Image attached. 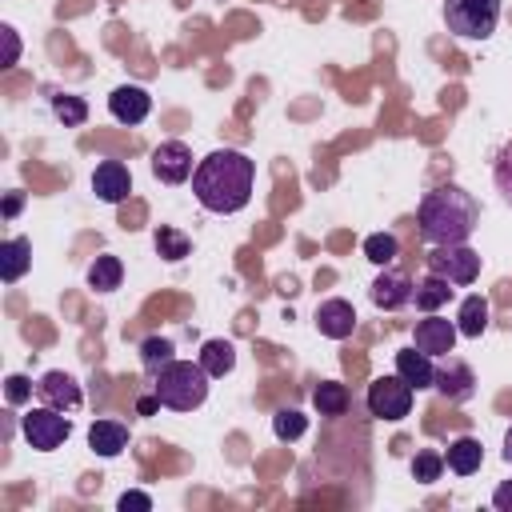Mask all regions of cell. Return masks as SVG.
Returning a JSON list of instances; mask_svg holds the SVG:
<instances>
[{"instance_id": "cell-1", "label": "cell", "mask_w": 512, "mask_h": 512, "mask_svg": "<svg viewBox=\"0 0 512 512\" xmlns=\"http://www.w3.org/2000/svg\"><path fill=\"white\" fill-rule=\"evenodd\" d=\"M252 184H256V160L244 156L240 148H216L204 160H196V172H192V192L200 208L216 216L240 212L252 200Z\"/></svg>"}, {"instance_id": "cell-2", "label": "cell", "mask_w": 512, "mask_h": 512, "mask_svg": "<svg viewBox=\"0 0 512 512\" xmlns=\"http://www.w3.org/2000/svg\"><path fill=\"white\" fill-rule=\"evenodd\" d=\"M416 224H420L424 244H432V248H440V244H468V236L480 224V204L460 184H436L432 192L420 196Z\"/></svg>"}, {"instance_id": "cell-3", "label": "cell", "mask_w": 512, "mask_h": 512, "mask_svg": "<svg viewBox=\"0 0 512 512\" xmlns=\"http://www.w3.org/2000/svg\"><path fill=\"white\" fill-rule=\"evenodd\" d=\"M208 372H204V364L196 360H172V364H164L160 372H156V384H152V392H156V400L164 404V408H172V412H192V408H200L204 400H208Z\"/></svg>"}, {"instance_id": "cell-4", "label": "cell", "mask_w": 512, "mask_h": 512, "mask_svg": "<svg viewBox=\"0 0 512 512\" xmlns=\"http://www.w3.org/2000/svg\"><path fill=\"white\" fill-rule=\"evenodd\" d=\"M444 24L460 40H488L500 24V0H444Z\"/></svg>"}, {"instance_id": "cell-5", "label": "cell", "mask_w": 512, "mask_h": 512, "mask_svg": "<svg viewBox=\"0 0 512 512\" xmlns=\"http://www.w3.org/2000/svg\"><path fill=\"white\" fill-rule=\"evenodd\" d=\"M412 396H416V388H412L400 372L376 376V380L368 384V396H364V400H368V416L396 424V420H404V416L412 412Z\"/></svg>"}, {"instance_id": "cell-6", "label": "cell", "mask_w": 512, "mask_h": 512, "mask_svg": "<svg viewBox=\"0 0 512 512\" xmlns=\"http://www.w3.org/2000/svg\"><path fill=\"white\" fill-rule=\"evenodd\" d=\"M20 432H24V440H28L36 452H56V448L72 436V420H68L60 408L40 404V408H28V412L20 416Z\"/></svg>"}, {"instance_id": "cell-7", "label": "cell", "mask_w": 512, "mask_h": 512, "mask_svg": "<svg viewBox=\"0 0 512 512\" xmlns=\"http://www.w3.org/2000/svg\"><path fill=\"white\" fill-rule=\"evenodd\" d=\"M428 272L452 280V284H476L480 276V252H472L468 244H440L428 252Z\"/></svg>"}, {"instance_id": "cell-8", "label": "cell", "mask_w": 512, "mask_h": 512, "mask_svg": "<svg viewBox=\"0 0 512 512\" xmlns=\"http://www.w3.org/2000/svg\"><path fill=\"white\" fill-rule=\"evenodd\" d=\"M196 164H192V148L184 140H160L152 148V176L160 184H184L192 180Z\"/></svg>"}, {"instance_id": "cell-9", "label": "cell", "mask_w": 512, "mask_h": 512, "mask_svg": "<svg viewBox=\"0 0 512 512\" xmlns=\"http://www.w3.org/2000/svg\"><path fill=\"white\" fill-rule=\"evenodd\" d=\"M456 340H460L456 320H444V316H436V312H424V320H416V328H412V344H416L420 352H428L432 360H436V356H452Z\"/></svg>"}, {"instance_id": "cell-10", "label": "cell", "mask_w": 512, "mask_h": 512, "mask_svg": "<svg viewBox=\"0 0 512 512\" xmlns=\"http://www.w3.org/2000/svg\"><path fill=\"white\" fill-rule=\"evenodd\" d=\"M92 192H96V200H104V204H124L128 192H132V172H128V164H120V160H100L96 172H92Z\"/></svg>"}, {"instance_id": "cell-11", "label": "cell", "mask_w": 512, "mask_h": 512, "mask_svg": "<svg viewBox=\"0 0 512 512\" xmlns=\"http://www.w3.org/2000/svg\"><path fill=\"white\" fill-rule=\"evenodd\" d=\"M412 292H416V284H412L404 272H396V268H384V272L372 280V288H368L372 304L384 308V312H396V308L412 304Z\"/></svg>"}, {"instance_id": "cell-12", "label": "cell", "mask_w": 512, "mask_h": 512, "mask_svg": "<svg viewBox=\"0 0 512 512\" xmlns=\"http://www.w3.org/2000/svg\"><path fill=\"white\" fill-rule=\"evenodd\" d=\"M312 320H316L320 336H328V340H348V336L356 332V308H352L348 300H340V296L320 300Z\"/></svg>"}, {"instance_id": "cell-13", "label": "cell", "mask_w": 512, "mask_h": 512, "mask_svg": "<svg viewBox=\"0 0 512 512\" xmlns=\"http://www.w3.org/2000/svg\"><path fill=\"white\" fill-rule=\"evenodd\" d=\"M108 112L120 120V124H144L148 120V112H152V96L140 88V84H120V88H112V96H108Z\"/></svg>"}, {"instance_id": "cell-14", "label": "cell", "mask_w": 512, "mask_h": 512, "mask_svg": "<svg viewBox=\"0 0 512 512\" xmlns=\"http://www.w3.org/2000/svg\"><path fill=\"white\" fill-rule=\"evenodd\" d=\"M36 396L44 400V404H52V408H60V412H76L80 408V384L68 376V372H60V368H52V372H44L40 376V384H36Z\"/></svg>"}, {"instance_id": "cell-15", "label": "cell", "mask_w": 512, "mask_h": 512, "mask_svg": "<svg viewBox=\"0 0 512 512\" xmlns=\"http://www.w3.org/2000/svg\"><path fill=\"white\" fill-rule=\"evenodd\" d=\"M436 392L440 396H448V400H472V392H476V376H472V368L464 364V360H456V356H444V364L436 368Z\"/></svg>"}, {"instance_id": "cell-16", "label": "cell", "mask_w": 512, "mask_h": 512, "mask_svg": "<svg viewBox=\"0 0 512 512\" xmlns=\"http://www.w3.org/2000/svg\"><path fill=\"white\" fill-rule=\"evenodd\" d=\"M396 372H400L416 392L436 388V364H432V356H428V352H420L416 344L396 352Z\"/></svg>"}, {"instance_id": "cell-17", "label": "cell", "mask_w": 512, "mask_h": 512, "mask_svg": "<svg viewBox=\"0 0 512 512\" xmlns=\"http://www.w3.org/2000/svg\"><path fill=\"white\" fill-rule=\"evenodd\" d=\"M88 448H92L96 456H104V460L120 456V452L128 448V424H120V420H92V428H88Z\"/></svg>"}, {"instance_id": "cell-18", "label": "cell", "mask_w": 512, "mask_h": 512, "mask_svg": "<svg viewBox=\"0 0 512 512\" xmlns=\"http://www.w3.org/2000/svg\"><path fill=\"white\" fill-rule=\"evenodd\" d=\"M28 268H32V244L24 236H8L0 244V280L4 284H16Z\"/></svg>"}, {"instance_id": "cell-19", "label": "cell", "mask_w": 512, "mask_h": 512, "mask_svg": "<svg viewBox=\"0 0 512 512\" xmlns=\"http://www.w3.org/2000/svg\"><path fill=\"white\" fill-rule=\"evenodd\" d=\"M480 464H484V448L476 436H456L444 452V468H452L456 476H472L480 472Z\"/></svg>"}, {"instance_id": "cell-20", "label": "cell", "mask_w": 512, "mask_h": 512, "mask_svg": "<svg viewBox=\"0 0 512 512\" xmlns=\"http://www.w3.org/2000/svg\"><path fill=\"white\" fill-rule=\"evenodd\" d=\"M196 360L204 364V372L212 380H220V376H228L236 368V348H232V340H204Z\"/></svg>"}, {"instance_id": "cell-21", "label": "cell", "mask_w": 512, "mask_h": 512, "mask_svg": "<svg viewBox=\"0 0 512 512\" xmlns=\"http://www.w3.org/2000/svg\"><path fill=\"white\" fill-rule=\"evenodd\" d=\"M456 328H460V336L480 340L484 328H488V300L484 296H464V304L456 312Z\"/></svg>"}, {"instance_id": "cell-22", "label": "cell", "mask_w": 512, "mask_h": 512, "mask_svg": "<svg viewBox=\"0 0 512 512\" xmlns=\"http://www.w3.org/2000/svg\"><path fill=\"white\" fill-rule=\"evenodd\" d=\"M120 280H124V264H120V256L104 252V256H96V260L88 264V288H96V292H112V288H120Z\"/></svg>"}, {"instance_id": "cell-23", "label": "cell", "mask_w": 512, "mask_h": 512, "mask_svg": "<svg viewBox=\"0 0 512 512\" xmlns=\"http://www.w3.org/2000/svg\"><path fill=\"white\" fill-rule=\"evenodd\" d=\"M448 296H452V280H444V276L428 272V276L416 284V292H412V304H416L420 312H436L440 304H448Z\"/></svg>"}, {"instance_id": "cell-24", "label": "cell", "mask_w": 512, "mask_h": 512, "mask_svg": "<svg viewBox=\"0 0 512 512\" xmlns=\"http://www.w3.org/2000/svg\"><path fill=\"white\" fill-rule=\"evenodd\" d=\"M312 404L320 416H344L348 412V388L340 380H320L312 388Z\"/></svg>"}, {"instance_id": "cell-25", "label": "cell", "mask_w": 512, "mask_h": 512, "mask_svg": "<svg viewBox=\"0 0 512 512\" xmlns=\"http://www.w3.org/2000/svg\"><path fill=\"white\" fill-rule=\"evenodd\" d=\"M492 184H496L500 200L512 208V136L492 152Z\"/></svg>"}, {"instance_id": "cell-26", "label": "cell", "mask_w": 512, "mask_h": 512, "mask_svg": "<svg viewBox=\"0 0 512 512\" xmlns=\"http://www.w3.org/2000/svg\"><path fill=\"white\" fill-rule=\"evenodd\" d=\"M172 360H176V344H172L168 336H148V340L140 344V364H144L152 376H156L164 364H172Z\"/></svg>"}, {"instance_id": "cell-27", "label": "cell", "mask_w": 512, "mask_h": 512, "mask_svg": "<svg viewBox=\"0 0 512 512\" xmlns=\"http://www.w3.org/2000/svg\"><path fill=\"white\" fill-rule=\"evenodd\" d=\"M364 256L372 260V264H380V268H388L396 256H400V240L392 236V232H372L368 240H364Z\"/></svg>"}, {"instance_id": "cell-28", "label": "cell", "mask_w": 512, "mask_h": 512, "mask_svg": "<svg viewBox=\"0 0 512 512\" xmlns=\"http://www.w3.org/2000/svg\"><path fill=\"white\" fill-rule=\"evenodd\" d=\"M156 252H160L164 260H184V256L192 252V244H188V236H184V232H176V228L160 224V228H156Z\"/></svg>"}, {"instance_id": "cell-29", "label": "cell", "mask_w": 512, "mask_h": 512, "mask_svg": "<svg viewBox=\"0 0 512 512\" xmlns=\"http://www.w3.org/2000/svg\"><path fill=\"white\" fill-rule=\"evenodd\" d=\"M304 428H308V416L304 412H296V408H280L276 416H272V432H276V440H300L304 436Z\"/></svg>"}, {"instance_id": "cell-30", "label": "cell", "mask_w": 512, "mask_h": 512, "mask_svg": "<svg viewBox=\"0 0 512 512\" xmlns=\"http://www.w3.org/2000/svg\"><path fill=\"white\" fill-rule=\"evenodd\" d=\"M52 112H56V120H64L68 128H76V124L88 120V104H84L80 96H68V92H60V96L52 100Z\"/></svg>"}, {"instance_id": "cell-31", "label": "cell", "mask_w": 512, "mask_h": 512, "mask_svg": "<svg viewBox=\"0 0 512 512\" xmlns=\"http://www.w3.org/2000/svg\"><path fill=\"white\" fill-rule=\"evenodd\" d=\"M440 472H444V452H436V448H424V452H416V460H412V476H416L420 484H432V480H440Z\"/></svg>"}, {"instance_id": "cell-32", "label": "cell", "mask_w": 512, "mask_h": 512, "mask_svg": "<svg viewBox=\"0 0 512 512\" xmlns=\"http://www.w3.org/2000/svg\"><path fill=\"white\" fill-rule=\"evenodd\" d=\"M4 400H8L12 408L28 404V400H32V380H28V376H20V372H12V376L4 380Z\"/></svg>"}, {"instance_id": "cell-33", "label": "cell", "mask_w": 512, "mask_h": 512, "mask_svg": "<svg viewBox=\"0 0 512 512\" xmlns=\"http://www.w3.org/2000/svg\"><path fill=\"white\" fill-rule=\"evenodd\" d=\"M0 36H4V68H12L20 60V36L12 24H0Z\"/></svg>"}, {"instance_id": "cell-34", "label": "cell", "mask_w": 512, "mask_h": 512, "mask_svg": "<svg viewBox=\"0 0 512 512\" xmlns=\"http://www.w3.org/2000/svg\"><path fill=\"white\" fill-rule=\"evenodd\" d=\"M116 508H120V512H152V496H148V492H124V496L116 500Z\"/></svg>"}, {"instance_id": "cell-35", "label": "cell", "mask_w": 512, "mask_h": 512, "mask_svg": "<svg viewBox=\"0 0 512 512\" xmlns=\"http://www.w3.org/2000/svg\"><path fill=\"white\" fill-rule=\"evenodd\" d=\"M492 508H500V512H512V480H504V484L492 492Z\"/></svg>"}, {"instance_id": "cell-36", "label": "cell", "mask_w": 512, "mask_h": 512, "mask_svg": "<svg viewBox=\"0 0 512 512\" xmlns=\"http://www.w3.org/2000/svg\"><path fill=\"white\" fill-rule=\"evenodd\" d=\"M16 208H20V196H16V192H12V196H8V200H4V216H16Z\"/></svg>"}, {"instance_id": "cell-37", "label": "cell", "mask_w": 512, "mask_h": 512, "mask_svg": "<svg viewBox=\"0 0 512 512\" xmlns=\"http://www.w3.org/2000/svg\"><path fill=\"white\" fill-rule=\"evenodd\" d=\"M156 404H160V400H156V392H152V400H140V416H152V412H156Z\"/></svg>"}, {"instance_id": "cell-38", "label": "cell", "mask_w": 512, "mask_h": 512, "mask_svg": "<svg viewBox=\"0 0 512 512\" xmlns=\"http://www.w3.org/2000/svg\"><path fill=\"white\" fill-rule=\"evenodd\" d=\"M504 460L512 464V424H508V432H504Z\"/></svg>"}]
</instances>
